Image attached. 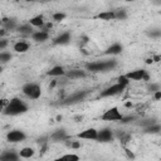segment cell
<instances>
[{
  "label": "cell",
  "mask_w": 161,
  "mask_h": 161,
  "mask_svg": "<svg viewBox=\"0 0 161 161\" xmlns=\"http://www.w3.org/2000/svg\"><path fill=\"white\" fill-rule=\"evenodd\" d=\"M26 111H28V104L23 99L18 98V97H14L9 101V103L5 107L3 113L5 116H19V114L25 113Z\"/></svg>",
  "instance_id": "1"
},
{
  "label": "cell",
  "mask_w": 161,
  "mask_h": 161,
  "mask_svg": "<svg viewBox=\"0 0 161 161\" xmlns=\"http://www.w3.org/2000/svg\"><path fill=\"white\" fill-rule=\"evenodd\" d=\"M117 65L116 59H109V60H98V62H92L86 65V69L93 73H104L108 70H112Z\"/></svg>",
  "instance_id": "2"
},
{
  "label": "cell",
  "mask_w": 161,
  "mask_h": 161,
  "mask_svg": "<svg viewBox=\"0 0 161 161\" xmlns=\"http://www.w3.org/2000/svg\"><path fill=\"white\" fill-rule=\"evenodd\" d=\"M23 93L30 98V99H38L40 96H42V88L38 83H33V82H28L23 86L21 88Z\"/></svg>",
  "instance_id": "3"
},
{
  "label": "cell",
  "mask_w": 161,
  "mask_h": 161,
  "mask_svg": "<svg viewBox=\"0 0 161 161\" xmlns=\"http://www.w3.org/2000/svg\"><path fill=\"white\" fill-rule=\"evenodd\" d=\"M122 118H123V114L119 112V109L117 107L108 108L101 116V119H103V121H111V122H121Z\"/></svg>",
  "instance_id": "4"
},
{
  "label": "cell",
  "mask_w": 161,
  "mask_h": 161,
  "mask_svg": "<svg viewBox=\"0 0 161 161\" xmlns=\"http://www.w3.org/2000/svg\"><path fill=\"white\" fill-rule=\"evenodd\" d=\"M128 80H148L150 75L146 69H135L123 74Z\"/></svg>",
  "instance_id": "5"
},
{
  "label": "cell",
  "mask_w": 161,
  "mask_h": 161,
  "mask_svg": "<svg viewBox=\"0 0 161 161\" xmlns=\"http://www.w3.org/2000/svg\"><path fill=\"white\" fill-rule=\"evenodd\" d=\"M125 88H126V86L119 84V83H116V84H113V86L107 87L106 89H103L99 96L103 97V98H104V97H113V96H117V94L122 93V92L125 91Z\"/></svg>",
  "instance_id": "6"
},
{
  "label": "cell",
  "mask_w": 161,
  "mask_h": 161,
  "mask_svg": "<svg viewBox=\"0 0 161 161\" xmlns=\"http://www.w3.org/2000/svg\"><path fill=\"white\" fill-rule=\"evenodd\" d=\"M26 138V135L21 130H11L6 133V141L11 143H19L23 142Z\"/></svg>",
  "instance_id": "7"
},
{
  "label": "cell",
  "mask_w": 161,
  "mask_h": 161,
  "mask_svg": "<svg viewBox=\"0 0 161 161\" xmlns=\"http://www.w3.org/2000/svg\"><path fill=\"white\" fill-rule=\"evenodd\" d=\"M114 138V132L111 128H102L98 131L97 133V141L106 143V142H111Z\"/></svg>",
  "instance_id": "8"
},
{
  "label": "cell",
  "mask_w": 161,
  "mask_h": 161,
  "mask_svg": "<svg viewBox=\"0 0 161 161\" xmlns=\"http://www.w3.org/2000/svg\"><path fill=\"white\" fill-rule=\"evenodd\" d=\"M97 133L98 131L96 128H86L77 133V138L79 140H89V141H97Z\"/></svg>",
  "instance_id": "9"
},
{
  "label": "cell",
  "mask_w": 161,
  "mask_h": 161,
  "mask_svg": "<svg viewBox=\"0 0 161 161\" xmlns=\"http://www.w3.org/2000/svg\"><path fill=\"white\" fill-rule=\"evenodd\" d=\"M68 138H69V135L67 133V131L64 128L57 130L49 136V141L50 142H63V141H67Z\"/></svg>",
  "instance_id": "10"
},
{
  "label": "cell",
  "mask_w": 161,
  "mask_h": 161,
  "mask_svg": "<svg viewBox=\"0 0 161 161\" xmlns=\"http://www.w3.org/2000/svg\"><path fill=\"white\" fill-rule=\"evenodd\" d=\"M86 96H87V92H86V91L75 92V93L70 94L69 97H67V98L64 99V103H65V104H75V103H78V102H80V101H83Z\"/></svg>",
  "instance_id": "11"
},
{
  "label": "cell",
  "mask_w": 161,
  "mask_h": 161,
  "mask_svg": "<svg viewBox=\"0 0 161 161\" xmlns=\"http://www.w3.org/2000/svg\"><path fill=\"white\" fill-rule=\"evenodd\" d=\"M70 38H72L70 33L69 31H64V33L59 34L58 36H55L53 39V44H55V45H65V44H68L70 42Z\"/></svg>",
  "instance_id": "12"
},
{
  "label": "cell",
  "mask_w": 161,
  "mask_h": 161,
  "mask_svg": "<svg viewBox=\"0 0 161 161\" xmlns=\"http://www.w3.org/2000/svg\"><path fill=\"white\" fill-rule=\"evenodd\" d=\"M0 161H20V156L14 150H9V151H4L0 155Z\"/></svg>",
  "instance_id": "13"
},
{
  "label": "cell",
  "mask_w": 161,
  "mask_h": 161,
  "mask_svg": "<svg viewBox=\"0 0 161 161\" xmlns=\"http://www.w3.org/2000/svg\"><path fill=\"white\" fill-rule=\"evenodd\" d=\"M87 74H86V70H82V69H70V70H67L65 72V75L68 79H79V78H84Z\"/></svg>",
  "instance_id": "14"
},
{
  "label": "cell",
  "mask_w": 161,
  "mask_h": 161,
  "mask_svg": "<svg viewBox=\"0 0 161 161\" xmlns=\"http://www.w3.org/2000/svg\"><path fill=\"white\" fill-rule=\"evenodd\" d=\"M30 38H31L35 43H44V42H47V40L49 39V34L45 33V31H43V30H38V31H34V33L30 35Z\"/></svg>",
  "instance_id": "15"
},
{
  "label": "cell",
  "mask_w": 161,
  "mask_h": 161,
  "mask_svg": "<svg viewBox=\"0 0 161 161\" xmlns=\"http://www.w3.org/2000/svg\"><path fill=\"white\" fill-rule=\"evenodd\" d=\"M65 72L67 70L62 65H54L53 68H50L47 72V75H49V77H64L65 75Z\"/></svg>",
  "instance_id": "16"
},
{
  "label": "cell",
  "mask_w": 161,
  "mask_h": 161,
  "mask_svg": "<svg viewBox=\"0 0 161 161\" xmlns=\"http://www.w3.org/2000/svg\"><path fill=\"white\" fill-rule=\"evenodd\" d=\"M20 35H24V36H30L34 31H33V26L28 23V24H21V25H18V28L15 29Z\"/></svg>",
  "instance_id": "17"
},
{
  "label": "cell",
  "mask_w": 161,
  "mask_h": 161,
  "mask_svg": "<svg viewBox=\"0 0 161 161\" xmlns=\"http://www.w3.org/2000/svg\"><path fill=\"white\" fill-rule=\"evenodd\" d=\"M122 50H123L122 44H119V43H114V44H112L111 47L107 48V50L104 52V54H107V55H118V54L122 53Z\"/></svg>",
  "instance_id": "18"
},
{
  "label": "cell",
  "mask_w": 161,
  "mask_h": 161,
  "mask_svg": "<svg viewBox=\"0 0 161 161\" xmlns=\"http://www.w3.org/2000/svg\"><path fill=\"white\" fill-rule=\"evenodd\" d=\"M29 24H30L33 28H43L44 24H45V21H44V16L40 15V14L33 16V18L29 20Z\"/></svg>",
  "instance_id": "19"
},
{
  "label": "cell",
  "mask_w": 161,
  "mask_h": 161,
  "mask_svg": "<svg viewBox=\"0 0 161 161\" xmlns=\"http://www.w3.org/2000/svg\"><path fill=\"white\" fill-rule=\"evenodd\" d=\"M1 23L4 25V29L8 31V30H15L18 28V23L15 19H9V18H4L1 19Z\"/></svg>",
  "instance_id": "20"
},
{
  "label": "cell",
  "mask_w": 161,
  "mask_h": 161,
  "mask_svg": "<svg viewBox=\"0 0 161 161\" xmlns=\"http://www.w3.org/2000/svg\"><path fill=\"white\" fill-rule=\"evenodd\" d=\"M13 49L16 52V53H25L29 50V44L26 42H23V40H19L16 42L14 45H13Z\"/></svg>",
  "instance_id": "21"
},
{
  "label": "cell",
  "mask_w": 161,
  "mask_h": 161,
  "mask_svg": "<svg viewBox=\"0 0 161 161\" xmlns=\"http://www.w3.org/2000/svg\"><path fill=\"white\" fill-rule=\"evenodd\" d=\"M18 153H19L20 158H30V157L34 156L35 150H34L33 147H23Z\"/></svg>",
  "instance_id": "22"
},
{
  "label": "cell",
  "mask_w": 161,
  "mask_h": 161,
  "mask_svg": "<svg viewBox=\"0 0 161 161\" xmlns=\"http://www.w3.org/2000/svg\"><path fill=\"white\" fill-rule=\"evenodd\" d=\"M53 161H79V156L77 153H65L54 158Z\"/></svg>",
  "instance_id": "23"
},
{
  "label": "cell",
  "mask_w": 161,
  "mask_h": 161,
  "mask_svg": "<svg viewBox=\"0 0 161 161\" xmlns=\"http://www.w3.org/2000/svg\"><path fill=\"white\" fill-rule=\"evenodd\" d=\"M97 18L101 19V20H106V21H108V20H114V14H113V10H107V11L99 13V14L97 15Z\"/></svg>",
  "instance_id": "24"
},
{
  "label": "cell",
  "mask_w": 161,
  "mask_h": 161,
  "mask_svg": "<svg viewBox=\"0 0 161 161\" xmlns=\"http://www.w3.org/2000/svg\"><path fill=\"white\" fill-rule=\"evenodd\" d=\"M114 20H126L127 19V11L125 9H116L113 10Z\"/></svg>",
  "instance_id": "25"
},
{
  "label": "cell",
  "mask_w": 161,
  "mask_h": 161,
  "mask_svg": "<svg viewBox=\"0 0 161 161\" xmlns=\"http://www.w3.org/2000/svg\"><path fill=\"white\" fill-rule=\"evenodd\" d=\"M160 130H161V127H160V125H158V123H152V125H150V126L145 127V132H146V133H151V135L158 133V132H160Z\"/></svg>",
  "instance_id": "26"
},
{
  "label": "cell",
  "mask_w": 161,
  "mask_h": 161,
  "mask_svg": "<svg viewBox=\"0 0 161 161\" xmlns=\"http://www.w3.org/2000/svg\"><path fill=\"white\" fill-rule=\"evenodd\" d=\"M13 58V55L9 53V52H0V64H5L8 62H10Z\"/></svg>",
  "instance_id": "27"
},
{
  "label": "cell",
  "mask_w": 161,
  "mask_h": 161,
  "mask_svg": "<svg viewBox=\"0 0 161 161\" xmlns=\"http://www.w3.org/2000/svg\"><path fill=\"white\" fill-rule=\"evenodd\" d=\"M147 91H148V92H151L152 94H153L155 92H158V91H161L160 83H155V82H151V84H148V86H147Z\"/></svg>",
  "instance_id": "28"
},
{
  "label": "cell",
  "mask_w": 161,
  "mask_h": 161,
  "mask_svg": "<svg viewBox=\"0 0 161 161\" xmlns=\"http://www.w3.org/2000/svg\"><path fill=\"white\" fill-rule=\"evenodd\" d=\"M65 16H67V15H65L64 13H60V11H59V13H54V14L52 15V19H53L54 21H62V20L65 19Z\"/></svg>",
  "instance_id": "29"
},
{
  "label": "cell",
  "mask_w": 161,
  "mask_h": 161,
  "mask_svg": "<svg viewBox=\"0 0 161 161\" xmlns=\"http://www.w3.org/2000/svg\"><path fill=\"white\" fill-rule=\"evenodd\" d=\"M67 147H69L72 150H78V148H80V141H69V142H67Z\"/></svg>",
  "instance_id": "30"
},
{
  "label": "cell",
  "mask_w": 161,
  "mask_h": 161,
  "mask_svg": "<svg viewBox=\"0 0 161 161\" xmlns=\"http://www.w3.org/2000/svg\"><path fill=\"white\" fill-rule=\"evenodd\" d=\"M36 142H38V145H40V146H44V145H48V142H49V136H42V137H39L38 140H36Z\"/></svg>",
  "instance_id": "31"
},
{
  "label": "cell",
  "mask_w": 161,
  "mask_h": 161,
  "mask_svg": "<svg viewBox=\"0 0 161 161\" xmlns=\"http://www.w3.org/2000/svg\"><path fill=\"white\" fill-rule=\"evenodd\" d=\"M148 36H151V38H160L161 36V30L160 29H152L151 31H148Z\"/></svg>",
  "instance_id": "32"
},
{
  "label": "cell",
  "mask_w": 161,
  "mask_h": 161,
  "mask_svg": "<svg viewBox=\"0 0 161 161\" xmlns=\"http://www.w3.org/2000/svg\"><path fill=\"white\" fill-rule=\"evenodd\" d=\"M8 103H9V99H6V98H0V113L4 112L5 107L8 106Z\"/></svg>",
  "instance_id": "33"
},
{
  "label": "cell",
  "mask_w": 161,
  "mask_h": 161,
  "mask_svg": "<svg viewBox=\"0 0 161 161\" xmlns=\"http://www.w3.org/2000/svg\"><path fill=\"white\" fill-rule=\"evenodd\" d=\"M117 83L123 84V86H126V87H127V86H128V83H130V80H128L125 75H119V77H118V82H117Z\"/></svg>",
  "instance_id": "34"
},
{
  "label": "cell",
  "mask_w": 161,
  "mask_h": 161,
  "mask_svg": "<svg viewBox=\"0 0 161 161\" xmlns=\"http://www.w3.org/2000/svg\"><path fill=\"white\" fill-rule=\"evenodd\" d=\"M133 119H135L133 116H128V117H125V116H123V118H122L121 122H122V123H127V122H132Z\"/></svg>",
  "instance_id": "35"
},
{
  "label": "cell",
  "mask_w": 161,
  "mask_h": 161,
  "mask_svg": "<svg viewBox=\"0 0 161 161\" xmlns=\"http://www.w3.org/2000/svg\"><path fill=\"white\" fill-rule=\"evenodd\" d=\"M8 47V40L4 38H0V49H4Z\"/></svg>",
  "instance_id": "36"
},
{
  "label": "cell",
  "mask_w": 161,
  "mask_h": 161,
  "mask_svg": "<svg viewBox=\"0 0 161 161\" xmlns=\"http://www.w3.org/2000/svg\"><path fill=\"white\" fill-rule=\"evenodd\" d=\"M125 151H126V153H127V156H128V158H131V160H133L135 158V155L128 150V148H125Z\"/></svg>",
  "instance_id": "37"
},
{
  "label": "cell",
  "mask_w": 161,
  "mask_h": 161,
  "mask_svg": "<svg viewBox=\"0 0 161 161\" xmlns=\"http://www.w3.org/2000/svg\"><path fill=\"white\" fill-rule=\"evenodd\" d=\"M153 98H155V101H158V99L161 98V91L155 92V93H153Z\"/></svg>",
  "instance_id": "38"
},
{
  "label": "cell",
  "mask_w": 161,
  "mask_h": 161,
  "mask_svg": "<svg viewBox=\"0 0 161 161\" xmlns=\"http://www.w3.org/2000/svg\"><path fill=\"white\" fill-rule=\"evenodd\" d=\"M5 34H6V30L4 28H0V38H3Z\"/></svg>",
  "instance_id": "39"
},
{
  "label": "cell",
  "mask_w": 161,
  "mask_h": 161,
  "mask_svg": "<svg viewBox=\"0 0 161 161\" xmlns=\"http://www.w3.org/2000/svg\"><path fill=\"white\" fill-rule=\"evenodd\" d=\"M1 73H3V65L0 64V74H1Z\"/></svg>",
  "instance_id": "40"
},
{
  "label": "cell",
  "mask_w": 161,
  "mask_h": 161,
  "mask_svg": "<svg viewBox=\"0 0 161 161\" xmlns=\"http://www.w3.org/2000/svg\"><path fill=\"white\" fill-rule=\"evenodd\" d=\"M1 25H3V23H1V19H0V26H1Z\"/></svg>",
  "instance_id": "41"
}]
</instances>
